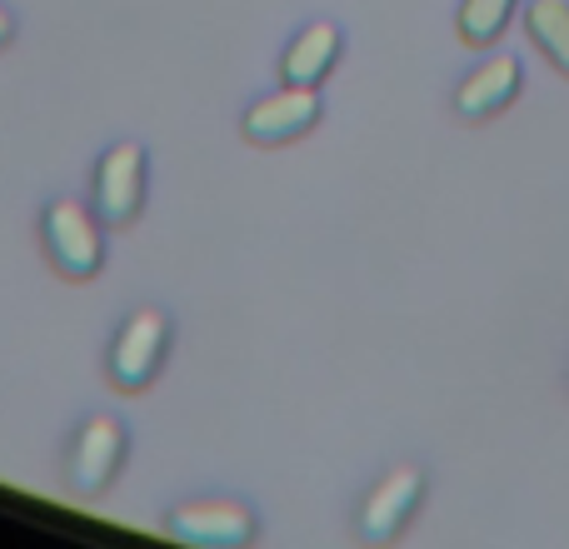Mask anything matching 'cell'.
<instances>
[{
	"instance_id": "9",
	"label": "cell",
	"mask_w": 569,
	"mask_h": 549,
	"mask_svg": "<svg viewBox=\"0 0 569 549\" xmlns=\"http://www.w3.org/2000/svg\"><path fill=\"white\" fill-rule=\"evenodd\" d=\"M345 50V36L335 20H310L305 30H295V40L280 56V76L284 86H325V76L335 70Z\"/></svg>"
},
{
	"instance_id": "12",
	"label": "cell",
	"mask_w": 569,
	"mask_h": 549,
	"mask_svg": "<svg viewBox=\"0 0 569 549\" xmlns=\"http://www.w3.org/2000/svg\"><path fill=\"white\" fill-rule=\"evenodd\" d=\"M10 40H16V16H10V10L0 6V50H6Z\"/></svg>"
},
{
	"instance_id": "5",
	"label": "cell",
	"mask_w": 569,
	"mask_h": 549,
	"mask_svg": "<svg viewBox=\"0 0 569 549\" xmlns=\"http://www.w3.org/2000/svg\"><path fill=\"white\" fill-rule=\"evenodd\" d=\"M425 500V470L420 465H395L375 480V490L360 500V515H355V530L370 545H390L405 525L415 520Z\"/></svg>"
},
{
	"instance_id": "4",
	"label": "cell",
	"mask_w": 569,
	"mask_h": 549,
	"mask_svg": "<svg viewBox=\"0 0 569 549\" xmlns=\"http://www.w3.org/2000/svg\"><path fill=\"white\" fill-rule=\"evenodd\" d=\"M126 450H130L126 420H116V415H90V420L76 430L70 455H66L70 490L86 495V500L106 495L110 485H116V475L126 470Z\"/></svg>"
},
{
	"instance_id": "3",
	"label": "cell",
	"mask_w": 569,
	"mask_h": 549,
	"mask_svg": "<svg viewBox=\"0 0 569 549\" xmlns=\"http://www.w3.org/2000/svg\"><path fill=\"white\" fill-rule=\"evenodd\" d=\"M146 180H150V156L136 140H120L106 156L96 160V180H90V200H96V216L110 230H126L140 220L146 210Z\"/></svg>"
},
{
	"instance_id": "11",
	"label": "cell",
	"mask_w": 569,
	"mask_h": 549,
	"mask_svg": "<svg viewBox=\"0 0 569 549\" xmlns=\"http://www.w3.org/2000/svg\"><path fill=\"white\" fill-rule=\"evenodd\" d=\"M515 6L520 0H465L460 6V40L465 46H495V40L505 36V26H510Z\"/></svg>"
},
{
	"instance_id": "8",
	"label": "cell",
	"mask_w": 569,
	"mask_h": 549,
	"mask_svg": "<svg viewBox=\"0 0 569 549\" xmlns=\"http://www.w3.org/2000/svg\"><path fill=\"white\" fill-rule=\"evenodd\" d=\"M520 86H525L520 60H515V56H495V60L475 66L470 76L460 80V90H455V110H460L465 120H490V116H500V110L515 106Z\"/></svg>"
},
{
	"instance_id": "1",
	"label": "cell",
	"mask_w": 569,
	"mask_h": 549,
	"mask_svg": "<svg viewBox=\"0 0 569 549\" xmlns=\"http://www.w3.org/2000/svg\"><path fill=\"white\" fill-rule=\"evenodd\" d=\"M106 220L96 216L80 200H50L46 216H40V240H46V256L66 280H96L106 266Z\"/></svg>"
},
{
	"instance_id": "10",
	"label": "cell",
	"mask_w": 569,
	"mask_h": 549,
	"mask_svg": "<svg viewBox=\"0 0 569 549\" xmlns=\"http://www.w3.org/2000/svg\"><path fill=\"white\" fill-rule=\"evenodd\" d=\"M525 30L555 60V70L569 76V0H530L525 6Z\"/></svg>"
},
{
	"instance_id": "6",
	"label": "cell",
	"mask_w": 569,
	"mask_h": 549,
	"mask_svg": "<svg viewBox=\"0 0 569 549\" xmlns=\"http://www.w3.org/2000/svg\"><path fill=\"white\" fill-rule=\"evenodd\" d=\"M320 86H280L270 90V96H260L256 106L246 110V120H240V130H246L250 146H290V140L310 136L315 126H320Z\"/></svg>"
},
{
	"instance_id": "7",
	"label": "cell",
	"mask_w": 569,
	"mask_h": 549,
	"mask_svg": "<svg viewBox=\"0 0 569 549\" xmlns=\"http://www.w3.org/2000/svg\"><path fill=\"white\" fill-rule=\"evenodd\" d=\"M166 530L180 545H210V549H236L256 540V510L240 500H186L170 510Z\"/></svg>"
},
{
	"instance_id": "2",
	"label": "cell",
	"mask_w": 569,
	"mask_h": 549,
	"mask_svg": "<svg viewBox=\"0 0 569 549\" xmlns=\"http://www.w3.org/2000/svg\"><path fill=\"white\" fill-rule=\"evenodd\" d=\"M166 355H170V315L156 310V305H146V310H136L116 330L110 355H106V375L116 390L140 395L156 385L160 370H166Z\"/></svg>"
}]
</instances>
